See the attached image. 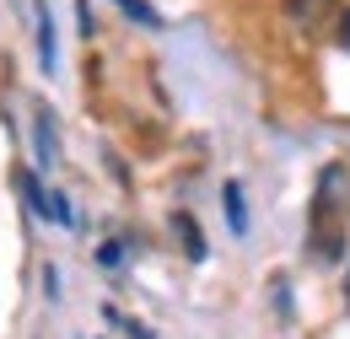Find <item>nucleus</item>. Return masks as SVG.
Returning a JSON list of instances; mask_svg holds the SVG:
<instances>
[{
    "label": "nucleus",
    "mask_w": 350,
    "mask_h": 339,
    "mask_svg": "<svg viewBox=\"0 0 350 339\" xmlns=\"http://www.w3.org/2000/svg\"><path fill=\"white\" fill-rule=\"evenodd\" d=\"M16 183H22V194H27V205H33L38 215H49V221H59V226L70 221V205H65V194H49V189L38 183V178H33V172H16Z\"/></svg>",
    "instance_id": "1"
},
{
    "label": "nucleus",
    "mask_w": 350,
    "mask_h": 339,
    "mask_svg": "<svg viewBox=\"0 0 350 339\" xmlns=\"http://www.w3.org/2000/svg\"><path fill=\"white\" fill-rule=\"evenodd\" d=\"M334 5H340V0H286V22L302 27V33H318V27H329Z\"/></svg>",
    "instance_id": "2"
},
{
    "label": "nucleus",
    "mask_w": 350,
    "mask_h": 339,
    "mask_svg": "<svg viewBox=\"0 0 350 339\" xmlns=\"http://www.w3.org/2000/svg\"><path fill=\"white\" fill-rule=\"evenodd\" d=\"M173 232H178V243H183V254H189L194 264H200V258H205V237H200L194 215H183V211H178V215H173Z\"/></svg>",
    "instance_id": "3"
},
{
    "label": "nucleus",
    "mask_w": 350,
    "mask_h": 339,
    "mask_svg": "<svg viewBox=\"0 0 350 339\" xmlns=\"http://www.w3.org/2000/svg\"><path fill=\"white\" fill-rule=\"evenodd\" d=\"M221 205H226V226L243 237V232H248V205H243V189H237V183H226V189H221Z\"/></svg>",
    "instance_id": "4"
},
{
    "label": "nucleus",
    "mask_w": 350,
    "mask_h": 339,
    "mask_svg": "<svg viewBox=\"0 0 350 339\" xmlns=\"http://www.w3.org/2000/svg\"><path fill=\"white\" fill-rule=\"evenodd\" d=\"M38 65L54 76V16H49V5H38Z\"/></svg>",
    "instance_id": "5"
},
{
    "label": "nucleus",
    "mask_w": 350,
    "mask_h": 339,
    "mask_svg": "<svg viewBox=\"0 0 350 339\" xmlns=\"http://www.w3.org/2000/svg\"><path fill=\"white\" fill-rule=\"evenodd\" d=\"M38 162L54 167V119H49V108H38Z\"/></svg>",
    "instance_id": "6"
},
{
    "label": "nucleus",
    "mask_w": 350,
    "mask_h": 339,
    "mask_svg": "<svg viewBox=\"0 0 350 339\" xmlns=\"http://www.w3.org/2000/svg\"><path fill=\"white\" fill-rule=\"evenodd\" d=\"M113 5H124V11H130L135 22H146V27H157V11H151L146 0H113Z\"/></svg>",
    "instance_id": "7"
},
{
    "label": "nucleus",
    "mask_w": 350,
    "mask_h": 339,
    "mask_svg": "<svg viewBox=\"0 0 350 339\" xmlns=\"http://www.w3.org/2000/svg\"><path fill=\"white\" fill-rule=\"evenodd\" d=\"M340 43H345V49H350V11H345V16H340Z\"/></svg>",
    "instance_id": "8"
}]
</instances>
